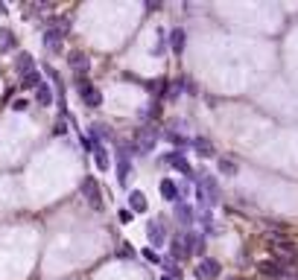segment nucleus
Segmentation results:
<instances>
[{"label": "nucleus", "mask_w": 298, "mask_h": 280, "mask_svg": "<svg viewBox=\"0 0 298 280\" xmlns=\"http://www.w3.org/2000/svg\"><path fill=\"white\" fill-rule=\"evenodd\" d=\"M269 248H272V254H275V260H278L281 266L292 269L298 263V245L292 242L287 234H269Z\"/></svg>", "instance_id": "obj_1"}, {"label": "nucleus", "mask_w": 298, "mask_h": 280, "mask_svg": "<svg viewBox=\"0 0 298 280\" xmlns=\"http://www.w3.org/2000/svg\"><path fill=\"white\" fill-rule=\"evenodd\" d=\"M79 193H82V199L88 201V208L91 210H102V190H99V184L94 175H85V178L79 181Z\"/></svg>", "instance_id": "obj_2"}, {"label": "nucleus", "mask_w": 298, "mask_h": 280, "mask_svg": "<svg viewBox=\"0 0 298 280\" xmlns=\"http://www.w3.org/2000/svg\"><path fill=\"white\" fill-rule=\"evenodd\" d=\"M129 155H135V143L117 146V184L120 187H129V178H132V158Z\"/></svg>", "instance_id": "obj_3"}, {"label": "nucleus", "mask_w": 298, "mask_h": 280, "mask_svg": "<svg viewBox=\"0 0 298 280\" xmlns=\"http://www.w3.org/2000/svg\"><path fill=\"white\" fill-rule=\"evenodd\" d=\"M76 90H79V100L88 108H99L102 105V94H99V88H94L88 82V76H76Z\"/></svg>", "instance_id": "obj_4"}, {"label": "nucleus", "mask_w": 298, "mask_h": 280, "mask_svg": "<svg viewBox=\"0 0 298 280\" xmlns=\"http://www.w3.org/2000/svg\"><path fill=\"white\" fill-rule=\"evenodd\" d=\"M155 143H158V132H155L152 126L137 128V135H135V152L137 155H149L155 149Z\"/></svg>", "instance_id": "obj_5"}, {"label": "nucleus", "mask_w": 298, "mask_h": 280, "mask_svg": "<svg viewBox=\"0 0 298 280\" xmlns=\"http://www.w3.org/2000/svg\"><path fill=\"white\" fill-rule=\"evenodd\" d=\"M67 67H71L76 76H88V70H91V55L85 53V50H71V53H67Z\"/></svg>", "instance_id": "obj_6"}, {"label": "nucleus", "mask_w": 298, "mask_h": 280, "mask_svg": "<svg viewBox=\"0 0 298 280\" xmlns=\"http://www.w3.org/2000/svg\"><path fill=\"white\" fill-rule=\"evenodd\" d=\"M146 239H149V248L167 245V231H164L161 219H149V222H146Z\"/></svg>", "instance_id": "obj_7"}, {"label": "nucleus", "mask_w": 298, "mask_h": 280, "mask_svg": "<svg viewBox=\"0 0 298 280\" xmlns=\"http://www.w3.org/2000/svg\"><path fill=\"white\" fill-rule=\"evenodd\" d=\"M219 274H222V266H219V260H214V257H202V263L196 266L199 280H217Z\"/></svg>", "instance_id": "obj_8"}, {"label": "nucleus", "mask_w": 298, "mask_h": 280, "mask_svg": "<svg viewBox=\"0 0 298 280\" xmlns=\"http://www.w3.org/2000/svg\"><path fill=\"white\" fill-rule=\"evenodd\" d=\"M161 163H167V166H172V170L184 172L187 178H196V175H193V170H190L187 158H184V155H181V152H167V155H164V158H161Z\"/></svg>", "instance_id": "obj_9"}, {"label": "nucleus", "mask_w": 298, "mask_h": 280, "mask_svg": "<svg viewBox=\"0 0 298 280\" xmlns=\"http://www.w3.org/2000/svg\"><path fill=\"white\" fill-rule=\"evenodd\" d=\"M257 269H260V274H266V277H275V280H287L289 271H292V269H287V266H281L278 260H263Z\"/></svg>", "instance_id": "obj_10"}, {"label": "nucleus", "mask_w": 298, "mask_h": 280, "mask_svg": "<svg viewBox=\"0 0 298 280\" xmlns=\"http://www.w3.org/2000/svg\"><path fill=\"white\" fill-rule=\"evenodd\" d=\"M41 41H44L47 53H62L64 35H62V32H56V29H44V32H41Z\"/></svg>", "instance_id": "obj_11"}, {"label": "nucleus", "mask_w": 298, "mask_h": 280, "mask_svg": "<svg viewBox=\"0 0 298 280\" xmlns=\"http://www.w3.org/2000/svg\"><path fill=\"white\" fill-rule=\"evenodd\" d=\"M32 70H38L32 55H29V53H18V55H15V73H18L21 79H24L27 73H32Z\"/></svg>", "instance_id": "obj_12"}, {"label": "nucleus", "mask_w": 298, "mask_h": 280, "mask_svg": "<svg viewBox=\"0 0 298 280\" xmlns=\"http://www.w3.org/2000/svg\"><path fill=\"white\" fill-rule=\"evenodd\" d=\"M15 47H18V35H15V29L0 27V53L6 55V53H12Z\"/></svg>", "instance_id": "obj_13"}, {"label": "nucleus", "mask_w": 298, "mask_h": 280, "mask_svg": "<svg viewBox=\"0 0 298 280\" xmlns=\"http://www.w3.org/2000/svg\"><path fill=\"white\" fill-rule=\"evenodd\" d=\"M158 190H161V196L167 201H181V187L172 178H164L161 184H158Z\"/></svg>", "instance_id": "obj_14"}, {"label": "nucleus", "mask_w": 298, "mask_h": 280, "mask_svg": "<svg viewBox=\"0 0 298 280\" xmlns=\"http://www.w3.org/2000/svg\"><path fill=\"white\" fill-rule=\"evenodd\" d=\"M129 210H132V213H146V210H149V201H146V196L141 190L129 193Z\"/></svg>", "instance_id": "obj_15"}, {"label": "nucleus", "mask_w": 298, "mask_h": 280, "mask_svg": "<svg viewBox=\"0 0 298 280\" xmlns=\"http://www.w3.org/2000/svg\"><path fill=\"white\" fill-rule=\"evenodd\" d=\"M176 219H179L181 225H193L196 213H193V208H190L187 201H176Z\"/></svg>", "instance_id": "obj_16"}, {"label": "nucleus", "mask_w": 298, "mask_h": 280, "mask_svg": "<svg viewBox=\"0 0 298 280\" xmlns=\"http://www.w3.org/2000/svg\"><path fill=\"white\" fill-rule=\"evenodd\" d=\"M184 41H187V35H184V29H181V27L170 29V50H172L176 55L184 53Z\"/></svg>", "instance_id": "obj_17"}, {"label": "nucleus", "mask_w": 298, "mask_h": 280, "mask_svg": "<svg viewBox=\"0 0 298 280\" xmlns=\"http://www.w3.org/2000/svg\"><path fill=\"white\" fill-rule=\"evenodd\" d=\"M53 88H50V85H47V82H41V85H38L36 88V102L38 105H41V108H47V105H53Z\"/></svg>", "instance_id": "obj_18"}, {"label": "nucleus", "mask_w": 298, "mask_h": 280, "mask_svg": "<svg viewBox=\"0 0 298 280\" xmlns=\"http://www.w3.org/2000/svg\"><path fill=\"white\" fill-rule=\"evenodd\" d=\"M94 163H97V170H99V172H106V170L111 166L109 149H106L102 143H97V146H94Z\"/></svg>", "instance_id": "obj_19"}, {"label": "nucleus", "mask_w": 298, "mask_h": 280, "mask_svg": "<svg viewBox=\"0 0 298 280\" xmlns=\"http://www.w3.org/2000/svg\"><path fill=\"white\" fill-rule=\"evenodd\" d=\"M190 146H193V149H196L202 158H214V146H211L208 137H193V140H190Z\"/></svg>", "instance_id": "obj_20"}, {"label": "nucleus", "mask_w": 298, "mask_h": 280, "mask_svg": "<svg viewBox=\"0 0 298 280\" xmlns=\"http://www.w3.org/2000/svg\"><path fill=\"white\" fill-rule=\"evenodd\" d=\"M44 29H56V32L67 35V32H71V18H59V15H56V18H50L44 24Z\"/></svg>", "instance_id": "obj_21"}, {"label": "nucleus", "mask_w": 298, "mask_h": 280, "mask_svg": "<svg viewBox=\"0 0 298 280\" xmlns=\"http://www.w3.org/2000/svg\"><path fill=\"white\" fill-rule=\"evenodd\" d=\"M149 53L155 55V59H161L164 53H167V32L164 29H158V38H155V47L149 50Z\"/></svg>", "instance_id": "obj_22"}, {"label": "nucleus", "mask_w": 298, "mask_h": 280, "mask_svg": "<svg viewBox=\"0 0 298 280\" xmlns=\"http://www.w3.org/2000/svg\"><path fill=\"white\" fill-rule=\"evenodd\" d=\"M237 170H240V166H237L234 158H219V172H222V175H237Z\"/></svg>", "instance_id": "obj_23"}, {"label": "nucleus", "mask_w": 298, "mask_h": 280, "mask_svg": "<svg viewBox=\"0 0 298 280\" xmlns=\"http://www.w3.org/2000/svg\"><path fill=\"white\" fill-rule=\"evenodd\" d=\"M38 85H41V73H38V70L27 73V76H24V79H21V88H32V90H36Z\"/></svg>", "instance_id": "obj_24"}, {"label": "nucleus", "mask_w": 298, "mask_h": 280, "mask_svg": "<svg viewBox=\"0 0 298 280\" xmlns=\"http://www.w3.org/2000/svg\"><path fill=\"white\" fill-rule=\"evenodd\" d=\"M164 137H167V140H170V143L176 146V149H184V146H190V140H187L184 135H179V132H167Z\"/></svg>", "instance_id": "obj_25"}, {"label": "nucleus", "mask_w": 298, "mask_h": 280, "mask_svg": "<svg viewBox=\"0 0 298 280\" xmlns=\"http://www.w3.org/2000/svg\"><path fill=\"white\" fill-rule=\"evenodd\" d=\"M117 257H120V260H132V257H135V248H132L129 242H123L117 248Z\"/></svg>", "instance_id": "obj_26"}, {"label": "nucleus", "mask_w": 298, "mask_h": 280, "mask_svg": "<svg viewBox=\"0 0 298 280\" xmlns=\"http://www.w3.org/2000/svg\"><path fill=\"white\" fill-rule=\"evenodd\" d=\"M144 260L146 263H155V266H161V257H158V251H155V248H144Z\"/></svg>", "instance_id": "obj_27"}, {"label": "nucleus", "mask_w": 298, "mask_h": 280, "mask_svg": "<svg viewBox=\"0 0 298 280\" xmlns=\"http://www.w3.org/2000/svg\"><path fill=\"white\" fill-rule=\"evenodd\" d=\"M132 216H135V213H132V210H129V208H120V213H117L120 225H129V222H132Z\"/></svg>", "instance_id": "obj_28"}, {"label": "nucleus", "mask_w": 298, "mask_h": 280, "mask_svg": "<svg viewBox=\"0 0 298 280\" xmlns=\"http://www.w3.org/2000/svg\"><path fill=\"white\" fill-rule=\"evenodd\" d=\"M44 73H47V76H50V79L56 82V85H59V88H64L62 82H59V73H56V67H53V64H44Z\"/></svg>", "instance_id": "obj_29"}, {"label": "nucleus", "mask_w": 298, "mask_h": 280, "mask_svg": "<svg viewBox=\"0 0 298 280\" xmlns=\"http://www.w3.org/2000/svg\"><path fill=\"white\" fill-rule=\"evenodd\" d=\"M12 108H15V111H27L29 102H27V100H15V102H12Z\"/></svg>", "instance_id": "obj_30"}, {"label": "nucleus", "mask_w": 298, "mask_h": 280, "mask_svg": "<svg viewBox=\"0 0 298 280\" xmlns=\"http://www.w3.org/2000/svg\"><path fill=\"white\" fill-rule=\"evenodd\" d=\"M67 132V120H56V135H64Z\"/></svg>", "instance_id": "obj_31"}, {"label": "nucleus", "mask_w": 298, "mask_h": 280, "mask_svg": "<svg viewBox=\"0 0 298 280\" xmlns=\"http://www.w3.org/2000/svg\"><path fill=\"white\" fill-rule=\"evenodd\" d=\"M287 280H298V271H289V277Z\"/></svg>", "instance_id": "obj_32"}, {"label": "nucleus", "mask_w": 298, "mask_h": 280, "mask_svg": "<svg viewBox=\"0 0 298 280\" xmlns=\"http://www.w3.org/2000/svg\"><path fill=\"white\" fill-rule=\"evenodd\" d=\"M161 280H176V277H170V274H164V277Z\"/></svg>", "instance_id": "obj_33"}, {"label": "nucleus", "mask_w": 298, "mask_h": 280, "mask_svg": "<svg viewBox=\"0 0 298 280\" xmlns=\"http://www.w3.org/2000/svg\"><path fill=\"white\" fill-rule=\"evenodd\" d=\"M225 280H240V277H225Z\"/></svg>", "instance_id": "obj_34"}]
</instances>
